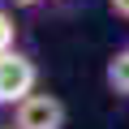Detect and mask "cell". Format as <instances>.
Returning <instances> with one entry per match:
<instances>
[{
  "instance_id": "6da1fadb",
  "label": "cell",
  "mask_w": 129,
  "mask_h": 129,
  "mask_svg": "<svg viewBox=\"0 0 129 129\" xmlns=\"http://www.w3.org/2000/svg\"><path fill=\"white\" fill-rule=\"evenodd\" d=\"M30 90H39V69H35V60L22 56L17 47L0 52V108H17Z\"/></svg>"
},
{
  "instance_id": "7a4b0ae2",
  "label": "cell",
  "mask_w": 129,
  "mask_h": 129,
  "mask_svg": "<svg viewBox=\"0 0 129 129\" xmlns=\"http://www.w3.org/2000/svg\"><path fill=\"white\" fill-rule=\"evenodd\" d=\"M13 125L17 129H64V103L52 90H30L13 108Z\"/></svg>"
},
{
  "instance_id": "3957f363",
  "label": "cell",
  "mask_w": 129,
  "mask_h": 129,
  "mask_svg": "<svg viewBox=\"0 0 129 129\" xmlns=\"http://www.w3.org/2000/svg\"><path fill=\"white\" fill-rule=\"evenodd\" d=\"M103 82H108V90H112L116 99H129V47H120V52L108 56V64H103Z\"/></svg>"
},
{
  "instance_id": "277c9868",
  "label": "cell",
  "mask_w": 129,
  "mask_h": 129,
  "mask_svg": "<svg viewBox=\"0 0 129 129\" xmlns=\"http://www.w3.org/2000/svg\"><path fill=\"white\" fill-rule=\"evenodd\" d=\"M13 43H17V22H13V13L5 5H0V52H9Z\"/></svg>"
},
{
  "instance_id": "5b68a950",
  "label": "cell",
  "mask_w": 129,
  "mask_h": 129,
  "mask_svg": "<svg viewBox=\"0 0 129 129\" xmlns=\"http://www.w3.org/2000/svg\"><path fill=\"white\" fill-rule=\"evenodd\" d=\"M108 9H112V17L129 22V0H108Z\"/></svg>"
},
{
  "instance_id": "8992f818",
  "label": "cell",
  "mask_w": 129,
  "mask_h": 129,
  "mask_svg": "<svg viewBox=\"0 0 129 129\" xmlns=\"http://www.w3.org/2000/svg\"><path fill=\"white\" fill-rule=\"evenodd\" d=\"M13 9H35V5H43V0H9Z\"/></svg>"
},
{
  "instance_id": "52a82bcc",
  "label": "cell",
  "mask_w": 129,
  "mask_h": 129,
  "mask_svg": "<svg viewBox=\"0 0 129 129\" xmlns=\"http://www.w3.org/2000/svg\"><path fill=\"white\" fill-rule=\"evenodd\" d=\"M0 129H17V125H0Z\"/></svg>"
},
{
  "instance_id": "ba28073f",
  "label": "cell",
  "mask_w": 129,
  "mask_h": 129,
  "mask_svg": "<svg viewBox=\"0 0 129 129\" xmlns=\"http://www.w3.org/2000/svg\"><path fill=\"white\" fill-rule=\"evenodd\" d=\"M125 47H129V43H125Z\"/></svg>"
}]
</instances>
